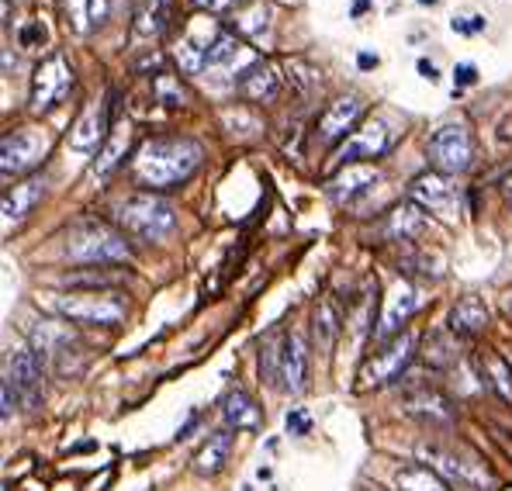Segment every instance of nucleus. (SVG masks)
<instances>
[{"label": "nucleus", "instance_id": "1", "mask_svg": "<svg viewBox=\"0 0 512 491\" xmlns=\"http://www.w3.org/2000/svg\"><path fill=\"white\" fill-rule=\"evenodd\" d=\"M201 163V142L184 139V135H163V139H149L146 146L135 153V177L146 187H173L184 184Z\"/></svg>", "mask_w": 512, "mask_h": 491}, {"label": "nucleus", "instance_id": "2", "mask_svg": "<svg viewBox=\"0 0 512 491\" xmlns=\"http://www.w3.org/2000/svg\"><path fill=\"white\" fill-rule=\"evenodd\" d=\"M260 374L267 377L270 388L298 395L308 377V346L301 332H281L267 339L260 350Z\"/></svg>", "mask_w": 512, "mask_h": 491}, {"label": "nucleus", "instance_id": "3", "mask_svg": "<svg viewBox=\"0 0 512 491\" xmlns=\"http://www.w3.org/2000/svg\"><path fill=\"white\" fill-rule=\"evenodd\" d=\"M63 253L66 260L73 263H84V267H104V263H122L132 256V249H128L125 236L118 229H111V225L104 222H77L66 229L63 236Z\"/></svg>", "mask_w": 512, "mask_h": 491}, {"label": "nucleus", "instance_id": "4", "mask_svg": "<svg viewBox=\"0 0 512 491\" xmlns=\"http://www.w3.org/2000/svg\"><path fill=\"white\" fill-rule=\"evenodd\" d=\"M118 222L125 232L146 239V243H163L173 229H177V211L160 194H128L118 205Z\"/></svg>", "mask_w": 512, "mask_h": 491}, {"label": "nucleus", "instance_id": "5", "mask_svg": "<svg viewBox=\"0 0 512 491\" xmlns=\"http://www.w3.org/2000/svg\"><path fill=\"white\" fill-rule=\"evenodd\" d=\"M419 460H426V467H433L447 485H457L464 491H492V474L485 471V464L464 453H454L447 447H436V443H423L419 447Z\"/></svg>", "mask_w": 512, "mask_h": 491}, {"label": "nucleus", "instance_id": "6", "mask_svg": "<svg viewBox=\"0 0 512 491\" xmlns=\"http://www.w3.org/2000/svg\"><path fill=\"white\" fill-rule=\"evenodd\" d=\"M56 312L80 326H115L125 315V298L115 291H70L56 298Z\"/></svg>", "mask_w": 512, "mask_h": 491}, {"label": "nucleus", "instance_id": "7", "mask_svg": "<svg viewBox=\"0 0 512 491\" xmlns=\"http://www.w3.org/2000/svg\"><path fill=\"white\" fill-rule=\"evenodd\" d=\"M429 166L443 177H454V173H464L474 163V139L471 132L461 122L440 125L433 135H429L426 146Z\"/></svg>", "mask_w": 512, "mask_h": 491}, {"label": "nucleus", "instance_id": "8", "mask_svg": "<svg viewBox=\"0 0 512 491\" xmlns=\"http://www.w3.org/2000/svg\"><path fill=\"white\" fill-rule=\"evenodd\" d=\"M70 87H73V66H70V59L56 52V56H49L45 63H39V70H35L28 108H32L35 115H49V111H56L59 104L66 101Z\"/></svg>", "mask_w": 512, "mask_h": 491}, {"label": "nucleus", "instance_id": "9", "mask_svg": "<svg viewBox=\"0 0 512 491\" xmlns=\"http://www.w3.org/2000/svg\"><path fill=\"white\" fill-rule=\"evenodd\" d=\"M45 153H49V139H45L42 132H35V128H18V132L4 135L0 166H4L7 177H11V173H25V170H32Z\"/></svg>", "mask_w": 512, "mask_h": 491}, {"label": "nucleus", "instance_id": "10", "mask_svg": "<svg viewBox=\"0 0 512 491\" xmlns=\"http://www.w3.org/2000/svg\"><path fill=\"white\" fill-rule=\"evenodd\" d=\"M218 35H222V28L215 25V21L208 18H198L187 25L184 39L177 45V63L184 73H201L208 66V56H212Z\"/></svg>", "mask_w": 512, "mask_h": 491}, {"label": "nucleus", "instance_id": "11", "mask_svg": "<svg viewBox=\"0 0 512 491\" xmlns=\"http://www.w3.org/2000/svg\"><path fill=\"white\" fill-rule=\"evenodd\" d=\"M4 381H11V388L18 391V398H25L28 405L42 402V360L39 353L28 346V350H14L7 357V374Z\"/></svg>", "mask_w": 512, "mask_h": 491}, {"label": "nucleus", "instance_id": "12", "mask_svg": "<svg viewBox=\"0 0 512 491\" xmlns=\"http://www.w3.org/2000/svg\"><path fill=\"white\" fill-rule=\"evenodd\" d=\"M409 198L440 218H454L457 211V191L443 173H419L409 184Z\"/></svg>", "mask_w": 512, "mask_h": 491}, {"label": "nucleus", "instance_id": "13", "mask_svg": "<svg viewBox=\"0 0 512 491\" xmlns=\"http://www.w3.org/2000/svg\"><path fill=\"white\" fill-rule=\"evenodd\" d=\"M412 353H416V336H412V332H402V336L388 339V346L364 367L367 384H388V381H395V377H402Z\"/></svg>", "mask_w": 512, "mask_h": 491}, {"label": "nucleus", "instance_id": "14", "mask_svg": "<svg viewBox=\"0 0 512 491\" xmlns=\"http://www.w3.org/2000/svg\"><path fill=\"white\" fill-rule=\"evenodd\" d=\"M388 142H391L388 125H384V122H367L364 128H357V132L346 135L343 146L336 149V156H340L343 166L367 163V160H378L384 149H388Z\"/></svg>", "mask_w": 512, "mask_h": 491}, {"label": "nucleus", "instance_id": "15", "mask_svg": "<svg viewBox=\"0 0 512 491\" xmlns=\"http://www.w3.org/2000/svg\"><path fill=\"white\" fill-rule=\"evenodd\" d=\"M416 308H419L416 291H412L409 284H398L395 291L388 294V301H384L381 326L374 329V336H378V339H395V336H402V322H409Z\"/></svg>", "mask_w": 512, "mask_h": 491}, {"label": "nucleus", "instance_id": "16", "mask_svg": "<svg viewBox=\"0 0 512 491\" xmlns=\"http://www.w3.org/2000/svg\"><path fill=\"white\" fill-rule=\"evenodd\" d=\"M374 184H378V170H374L371 163H350L329 180V198H333L336 205H346V201H353L357 194L371 191Z\"/></svg>", "mask_w": 512, "mask_h": 491}, {"label": "nucleus", "instance_id": "17", "mask_svg": "<svg viewBox=\"0 0 512 491\" xmlns=\"http://www.w3.org/2000/svg\"><path fill=\"white\" fill-rule=\"evenodd\" d=\"M236 87H239V94L250 97V101H274L277 90H281V80H277V70L267 59H253V63L243 66Z\"/></svg>", "mask_w": 512, "mask_h": 491}, {"label": "nucleus", "instance_id": "18", "mask_svg": "<svg viewBox=\"0 0 512 491\" xmlns=\"http://www.w3.org/2000/svg\"><path fill=\"white\" fill-rule=\"evenodd\" d=\"M108 132V101H94L84 115L77 118V125L70 128V149L77 153H90L97 149V142Z\"/></svg>", "mask_w": 512, "mask_h": 491}, {"label": "nucleus", "instance_id": "19", "mask_svg": "<svg viewBox=\"0 0 512 491\" xmlns=\"http://www.w3.org/2000/svg\"><path fill=\"white\" fill-rule=\"evenodd\" d=\"M364 115V101H360L357 94H346L340 97V101H333L326 108V115H322V139L326 142H336V139H343L346 135V128H353V122Z\"/></svg>", "mask_w": 512, "mask_h": 491}, {"label": "nucleus", "instance_id": "20", "mask_svg": "<svg viewBox=\"0 0 512 491\" xmlns=\"http://www.w3.org/2000/svg\"><path fill=\"white\" fill-rule=\"evenodd\" d=\"M232 447H236V433H232V429H218V433L208 436L205 447L194 453V471L212 478V474H218L225 464H229Z\"/></svg>", "mask_w": 512, "mask_h": 491}, {"label": "nucleus", "instance_id": "21", "mask_svg": "<svg viewBox=\"0 0 512 491\" xmlns=\"http://www.w3.org/2000/svg\"><path fill=\"white\" fill-rule=\"evenodd\" d=\"M128 142H132V125H128V122L111 125V135L104 139L101 153H97L94 166H90V177H94V180L108 177V173L122 163V156L128 153Z\"/></svg>", "mask_w": 512, "mask_h": 491}, {"label": "nucleus", "instance_id": "22", "mask_svg": "<svg viewBox=\"0 0 512 491\" xmlns=\"http://www.w3.org/2000/svg\"><path fill=\"white\" fill-rule=\"evenodd\" d=\"M42 194H45V180H39V177L25 180V184H14V191L4 194V222L7 225H18L21 218L28 215V211L39 205Z\"/></svg>", "mask_w": 512, "mask_h": 491}, {"label": "nucleus", "instance_id": "23", "mask_svg": "<svg viewBox=\"0 0 512 491\" xmlns=\"http://www.w3.org/2000/svg\"><path fill=\"white\" fill-rule=\"evenodd\" d=\"M173 21V0H146L135 14V39H160Z\"/></svg>", "mask_w": 512, "mask_h": 491}, {"label": "nucleus", "instance_id": "24", "mask_svg": "<svg viewBox=\"0 0 512 491\" xmlns=\"http://www.w3.org/2000/svg\"><path fill=\"white\" fill-rule=\"evenodd\" d=\"M488 329V308L481 298H464L454 305V312H450V332H457V336H478V332Z\"/></svg>", "mask_w": 512, "mask_h": 491}, {"label": "nucleus", "instance_id": "25", "mask_svg": "<svg viewBox=\"0 0 512 491\" xmlns=\"http://www.w3.org/2000/svg\"><path fill=\"white\" fill-rule=\"evenodd\" d=\"M222 415L225 422H229V429H260V409L253 405L250 395H243V391H229V395L222 398Z\"/></svg>", "mask_w": 512, "mask_h": 491}, {"label": "nucleus", "instance_id": "26", "mask_svg": "<svg viewBox=\"0 0 512 491\" xmlns=\"http://www.w3.org/2000/svg\"><path fill=\"white\" fill-rule=\"evenodd\" d=\"M32 336V350L45 357V353H59L63 346H70V326L66 322H56V319H42L28 329Z\"/></svg>", "mask_w": 512, "mask_h": 491}, {"label": "nucleus", "instance_id": "27", "mask_svg": "<svg viewBox=\"0 0 512 491\" xmlns=\"http://www.w3.org/2000/svg\"><path fill=\"white\" fill-rule=\"evenodd\" d=\"M395 488L398 491H450L447 481L426 464H409L395 471Z\"/></svg>", "mask_w": 512, "mask_h": 491}, {"label": "nucleus", "instance_id": "28", "mask_svg": "<svg viewBox=\"0 0 512 491\" xmlns=\"http://www.w3.org/2000/svg\"><path fill=\"white\" fill-rule=\"evenodd\" d=\"M239 52H243V42H239L232 32H222V35H218V42H215V49H212V56H208L205 70L208 73L232 70V66H236V59H239Z\"/></svg>", "mask_w": 512, "mask_h": 491}, {"label": "nucleus", "instance_id": "29", "mask_svg": "<svg viewBox=\"0 0 512 491\" xmlns=\"http://www.w3.org/2000/svg\"><path fill=\"white\" fill-rule=\"evenodd\" d=\"M485 384L492 391H499L506 402H512V367L502 357H488L485 360Z\"/></svg>", "mask_w": 512, "mask_h": 491}, {"label": "nucleus", "instance_id": "30", "mask_svg": "<svg viewBox=\"0 0 512 491\" xmlns=\"http://www.w3.org/2000/svg\"><path fill=\"white\" fill-rule=\"evenodd\" d=\"M409 412H419V415H429V419L443 422L450 419V405L447 398H440L436 391H419V395L409 398Z\"/></svg>", "mask_w": 512, "mask_h": 491}, {"label": "nucleus", "instance_id": "31", "mask_svg": "<svg viewBox=\"0 0 512 491\" xmlns=\"http://www.w3.org/2000/svg\"><path fill=\"white\" fill-rule=\"evenodd\" d=\"M66 21L73 25V32L90 35L94 32V11H90V0H63Z\"/></svg>", "mask_w": 512, "mask_h": 491}, {"label": "nucleus", "instance_id": "32", "mask_svg": "<svg viewBox=\"0 0 512 491\" xmlns=\"http://www.w3.org/2000/svg\"><path fill=\"white\" fill-rule=\"evenodd\" d=\"M153 90H156V97H160L167 108H180V104L187 101V90L180 87V80H173L170 73H160L153 83Z\"/></svg>", "mask_w": 512, "mask_h": 491}, {"label": "nucleus", "instance_id": "33", "mask_svg": "<svg viewBox=\"0 0 512 491\" xmlns=\"http://www.w3.org/2000/svg\"><path fill=\"white\" fill-rule=\"evenodd\" d=\"M419 229H423V215H419V211H412V208H398L395 218H391V232H395V236H402V239L419 236Z\"/></svg>", "mask_w": 512, "mask_h": 491}, {"label": "nucleus", "instance_id": "34", "mask_svg": "<svg viewBox=\"0 0 512 491\" xmlns=\"http://www.w3.org/2000/svg\"><path fill=\"white\" fill-rule=\"evenodd\" d=\"M336 329H340V322H336V308L326 301V305H319V312H315V332H319V343L322 346L333 343Z\"/></svg>", "mask_w": 512, "mask_h": 491}, {"label": "nucleus", "instance_id": "35", "mask_svg": "<svg viewBox=\"0 0 512 491\" xmlns=\"http://www.w3.org/2000/svg\"><path fill=\"white\" fill-rule=\"evenodd\" d=\"M450 28H454V32H461V35H474V32H481V28H485V18H481V14H468V18L450 21Z\"/></svg>", "mask_w": 512, "mask_h": 491}, {"label": "nucleus", "instance_id": "36", "mask_svg": "<svg viewBox=\"0 0 512 491\" xmlns=\"http://www.w3.org/2000/svg\"><path fill=\"white\" fill-rule=\"evenodd\" d=\"M239 25H243V32L260 35V32H267V25H270V14H267V11H253L250 18H243V21H239Z\"/></svg>", "mask_w": 512, "mask_h": 491}, {"label": "nucleus", "instance_id": "37", "mask_svg": "<svg viewBox=\"0 0 512 491\" xmlns=\"http://www.w3.org/2000/svg\"><path fill=\"white\" fill-rule=\"evenodd\" d=\"M90 11H94V28H101L111 14V0H90Z\"/></svg>", "mask_w": 512, "mask_h": 491}, {"label": "nucleus", "instance_id": "38", "mask_svg": "<svg viewBox=\"0 0 512 491\" xmlns=\"http://www.w3.org/2000/svg\"><path fill=\"white\" fill-rule=\"evenodd\" d=\"M474 80H478V70H474L471 63H461L454 70V83H457V87H464V83H474Z\"/></svg>", "mask_w": 512, "mask_h": 491}, {"label": "nucleus", "instance_id": "39", "mask_svg": "<svg viewBox=\"0 0 512 491\" xmlns=\"http://www.w3.org/2000/svg\"><path fill=\"white\" fill-rule=\"evenodd\" d=\"M21 42H25V45H32V42H45V28H42V25L25 28V32H21Z\"/></svg>", "mask_w": 512, "mask_h": 491}, {"label": "nucleus", "instance_id": "40", "mask_svg": "<svg viewBox=\"0 0 512 491\" xmlns=\"http://www.w3.org/2000/svg\"><path fill=\"white\" fill-rule=\"evenodd\" d=\"M288 429H295V433L301 436L308 429V419H305V412H295V415H288Z\"/></svg>", "mask_w": 512, "mask_h": 491}, {"label": "nucleus", "instance_id": "41", "mask_svg": "<svg viewBox=\"0 0 512 491\" xmlns=\"http://www.w3.org/2000/svg\"><path fill=\"white\" fill-rule=\"evenodd\" d=\"M419 73H423V77H426L429 83H436V80H440V73H436V66L429 63V59H419Z\"/></svg>", "mask_w": 512, "mask_h": 491}, {"label": "nucleus", "instance_id": "42", "mask_svg": "<svg viewBox=\"0 0 512 491\" xmlns=\"http://www.w3.org/2000/svg\"><path fill=\"white\" fill-rule=\"evenodd\" d=\"M232 0H198V7H205V11H212V14H218V11H225Z\"/></svg>", "mask_w": 512, "mask_h": 491}, {"label": "nucleus", "instance_id": "43", "mask_svg": "<svg viewBox=\"0 0 512 491\" xmlns=\"http://www.w3.org/2000/svg\"><path fill=\"white\" fill-rule=\"evenodd\" d=\"M360 66H364V70H367V66H378V56H367V52H364V56H360Z\"/></svg>", "mask_w": 512, "mask_h": 491}, {"label": "nucleus", "instance_id": "44", "mask_svg": "<svg viewBox=\"0 0 512 491\" xmlns=\"http://www.w3.org/2000/svg\"><path fill=\"white\" fill-rule=\"evenodd\" d=\"M367 7V0H353V14H360Z\"/></svg>", "mask_w": 512, "mask_h": 491}, {"label": "nucleus", "instance_id": "45", "mask_svg": "<svg viewBox=\"0 0 512 491\" xmlns=\"http://www.w3.org/2000/svg\"><path fill=\"white\" fill-rule=\"evenodd\" d=\"M419 4H436V0H419Z\"/></svg>", "mask_w": 512, "mask_h": 491}]
</instances>
